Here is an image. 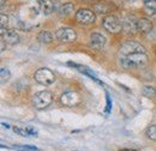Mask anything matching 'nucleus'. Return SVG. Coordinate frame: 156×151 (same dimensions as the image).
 Returning <instances> with one entry per match:
<instances>
[{
    "mask_svg": "<svg viewBox=\"0 0 156 151\" xmlns=\"http://www.w3.org/2000/svg\"><path fill=\"white\" fill-rule=\"evenodd\" d=\"M119 62L124 68H140L147 65L148 57L145 53H135L126 57H120Z\"/></svg>",
    "mask_w": 156,
    "mask_h": 151,
    "instance_id": "nucleus-1",
    "label": "nucleus"
},
{
    "mask_svg": "<svg viewBox=\"0 0 156 151\" xmlns=\"http://www.w3.org/2000/svg\"><path fill=\"white\" fill-rule=\"evenodd\" d=\"M52 101H53V95L47 90L36 93L33 97V104L36 109H44L52 103Z\"/></svg>",
    "mask_w": 156,
    "mask_h": 151,
    "instance_id": "nucleus-2",
    "label": "nucleus"
},
{
    "mask_svg": "<svg viewBox=\"0 0 156 151\" xmlns=\"http://www.w3.org/2000/svg\"><path fill=\"white\" fill-rule=\"evenodd\" d=\"M102 25L103 28L108 31V33H112V34H118L121 31L122 29V23L119 20L117 16L114 15H108L106 16L103 20H102Z\"/></svg>",
    "mask_w": 156,
    "mask_h": 151,
    "instance_id": "nucleus-3",
    "label": "nucleus"
},
{
    "mask_svg": "<svg viewBox=\"0 0 156 151\" xmlns=\"http://www.w3.org/2000/svg\"><path fill=\"white\" fill-rule=\"evenodd\" d=\"M34 78H35V80H36L37 83L47 86V85H51V84L54 83V80H55V75H54L49 68L42 67V68H40V70H37V71L35 72Z\"/></svg>",
    "mask_w": 156,
    "mask_h": 151,
    "instance_id": "nucleus-4",
    "label": "nucleus"
},
{
    "mask_svg": "<svg viewBox=\"0 0 156 151\" xmlns=\"http://www.w3.org/2000/svg\"><path fill=\"white\" fill-rule=\"evenodd\" d=\"M135 53H145V48L140 43L135 42V41H129V42L124 43L119 51L120 57H126V55L135 54Z\"/></svg>",
    "mask_w": 156,
    "mask_h": 151,
    "instance_id": "nucleus-5",
    "label": "nucleus"
},
{
    "mask_svg": "<svg viewBox=\"0 0 156 151\" xmlns=\"http://www.w3.org/2000/svg\"><path fill=\"white\" fill-rule=\"evenodd\" d=\"M57 38H58L60 42L71 43V42H75L76 41L77 34H76V31L72 28L64 26V28H60L58 31H57Z\"/></svg>",
    "mask_w": 156,
    "mask_h": 151,
    "instance_id": "nucleus-6",
    "label": "nucleus"
},
{
    "mask_svg": "<svg viewBox=\"0 0 156 151\" xmlns=\"http://www.w3.org/2000/svg\"><path fill=\"white\" fill-rule=\"evenodd\" d=\"M60 101L66 107H76L80 103V96L78 93H75V91H67L61 95Z\"/></svg>",
    "mask_w": 156,
    "mask_h": 151,
    "instance_id": "nucleus-7",
    "label": "nucleus"
},
{
    "mask_svg": "<svg viewBox=\"0 0 156 151\" xmlns=\"http://www.w3.org/2000/svg\"><path fill=\"white\" fill-rule=\"evenodd\" d=\"M76 19H77L78 23L80 24H84V25H88V24H91L95 22V15L93 11L88 10V9H80L79 11H77L76 13Z\"/></svg>",
    "mask_w": 156,
    "mask_h": 151,
    "instance_id": "nucleus-8",
    "label": "nucleus"
},
{
    "mask_svg": "<svg viewBox=\"0 0 156 151\" xmlns=\"http://www.w3.org/2000/svg\"><path fill=\"white\" fill-rule=\"evenodd\" d=\"M1 36H2V41L9 43V44H17L20 42V35L17 34L16 30L12 29H1Z\"/></svg>",
    "mask_w": 156,
    "mask_h": 151,
    "instance_id": "nucleus-9",
    "label": "nucleus"
},
{
    "mask_svg": "<svg viewBox=\"0 0 156 151\" xmlns=\"http://www.w3.org/2000/svg\"><path fill=\"white\" fill-rule=\"evenodd\" d=\"M106 44V37L98 33H93L90 35V47L94 49H101Z\"/></svg>",
    "mask_w": 156,
    "mask_h": 151,
    "instance_id": "nucleus-10",
    "label": "nucleus"
},
{
    "mask_svg": "<svg viewBox=\"0 0 156 151\" xmlns=\"http://www.w3.org/2000/svg\"><path fill=\"white\" fill-rule=\"evenodd\" d=\"M122 30L127 34H135L137 30V20H135L133 17L127 16L122 20Z\"/></svg>",
    "mask_w": 156,
    "mask_h": 151,
    "instance_id": "nucleus-11",
    "label": "nucleus"
},
{
    "mask_svg": "<svg viewBox=\"0 0 156 151\" xmlns=\"http://www.w3.org/2000/svg\"><path fill=\"white\" fill-rule=\"evenodd\" d=\"M137 30L140 33V34H148L153 30V23L151 20H149L148 18H139L137 20Z\"/></svg>",
    "mask_w": 156,
    "mask_h": 151,
    "instance_id": "nucleus-12",
    "label": "nucleus"
},
{
    "mask_svg": "<svg viewBox=\"0 0 156 151\" xmlns=\"http://www.w3.org/2000/svg\"><path fill=\"white\" fill-rule=\"evenodd\" d=\"M39 5L43 15L48 16L54 11V2L52 0H40Z\"/></svg>",
    "mask_w": 156,
    "mask_h": 151,
    "instance_id": "nucleus-13",
    "label": "nucleus"
},
{
    "mask_svg": "<svg viewBox=\"0 0 156 151\" xmlns=\"http://www.w3.org/2000/svg\"><path fill=\"white\" fill-rule=\"evenodd\" d=\"M37 40L43 44H49L51 42H53V35L48 30H42L37 35Z\"/></svg>",
    "mask_w": 156,
    "mask_h": 151,
    "instance_id": "nucleus-14",
    "label": "nucleus"
},
{
    "mask_svg": "<svg viewBox=\"0 0 156 151\" xmlns=\"http://www.w3.org/2000/svg\"><path fill=\"white\" fill-rule=\"evenodd\" d=\"M73 11H75V5H73L72 2H66V4H64V5L60 6V9H59V15L64 17V16L71 15Z\"/></svg>",
    "mask_w": 156,
    "mask_h": 151,
    "instance_id": "nucleus-15",
    "label": "nucleus"
},
{
    "mask_svg": "<svg viewBox=\"0 0 156 151\" xmlns=\"http://www.w3.org/2000/svg\"><path fill=\"white\" fill-rule=\"evenodd\" d=\"M94 10L100 15H106V13L111 12V6L108 4H106V2H103V1H100L98 4H95Z\"/></svg>",
    "mask_w": 156,
    "mask_h": 151,
    "instance_id": "nucleus-16",
    "label": "nucleus"
},
{
    "mask_svg": "<svg viewBox=\"0 0 156 151\" xmlns=\"http://www.w3.org/2000/svg\"><path fill=\"white\" fill-rule=\"evenodd\" d=\"M144 1V6L148 13L150 15H155L156 13V0H143Z\"/></svg>",
    "mask_w": 156,
    "mask_h": 151,
    "instance_id": "nucleus-17",
    "label": "nucleus"
},
{
    "mask_svg": "<svg viewBox=\"0 0 156 151\" xmlns=\"http://www.w3.org/2000/svg\"><path fill=\"white\" fill-rule=\"evenodd\" d=\"M147 135H148V138H149V139L155 140L156 142V125L150 126V127L147 130Z\"/></svg>",
    "mask_w": 156,
    "mask_h": 151,
    "instance_id": "nucleus-18",
    "label": "nucleus"
},
{
    "mask_svg": "<svg viewBox=\"0 0 156 151\" xmlns=\"http://www.w3.org/2000/svg\"><path fill=\"white\" fill-rule=\"evenodd\" d=\"M10 77H11L10 71H9L7 68L2 67V68H1V83H5L6 80H9V79H10Z\"/></svg>",
    "mask_w": 156,
    "mask_h": 151,
    "instance_id": "nucleus-19",
    "label": "nucleus"
},
{
    "mask_svg": "<svg viewBox=\"0 0 156 151\" xmlns=\"http://www.w3.org/2000/svg\"><path fill=\"white\" fill-rule=\"evenodd\" d=\"M13 131L17 133V134L22 135V137H29V135H30L27 128H22V127H13Z\"/></svg>",
    "mask_w": 156,
    "mask_h": 151,
    "instance_id": "nucleus-20",
    "label": "nucleus"
},
{
    "mask_svg": "<svg viewBox=\"0 0 156 151\" xmlns=\"http://www.w3.org/2000/svg\"><path fill=\"white\" fill-rule=\"evenodd\" d=\"M16 149L20 151H39L37 148L31 146V145H20V146H16Z\"/></svg>",
    "mask_w": 156,
    "mask_h": 151,
    "instance_id": "nucleus-21",
    "label": "nucleus"
},
{
    "mask_svg": "<svg viewBox=\"0 0 156 151\" xmlns=\"http://www.w3.org/2000/svg\"><path fill=\"white\" fill-rule=\"evenodd\" d=\"M1 22H0V25H1V29H5V26L7 25V16H5V15H1Z\"/></svg>",
    "mask_w": 156,
    "mask_h": 151,
    "instance_id": "nucleus-22",
    "label": "nucleus"
},
{
    "mask_svg": "<svg viewBox=\"0 0 156 151\" xmlns=\"http://www.w3.org/2000/svg\"><path fill=\"white\" fill-rule=\"evenodd\" d=\"M111 108H112V102H111V97H109V95L107 94V109H106V112H107V113H109V112H111Z\"/></svg>",
    "mask_w": 156,
    "mask_h": 151,
    "instance_id": "nucleus-23",
    "label": "nucleus"
},
{
    "mask_svg": "<svg viewBox=\"0 0 156 151\" xmlns=\"http://www.w3.org/2000/svg\"><path fill=\"white\" fill-rule=\"evenodd\" d=\"M2 126H4V127H6V128H9V127H10V126H9L7 124H5V122H2Z\"/></svg>",
    "mask_w": 156,
    "mask_h": 151,
    "instance_id": "nucleus-24",
    "label": "nucleus"
},
{
    "mask_svg": "<svg viewBox=\"0 0 156 151\" xmlns=\"http://www.w3.org/2000/svg\"><path fill=\"white\" fill-rule=\"evenodd\" d=\"M0 4H1V6H2V5L5 4V0H1V1H0Z\"/></svg>",
    "mask_w": 156,
    "mask_h": 151,
    "instance_id": "nucleus-25",
    "label": "nucleus"
},
{
    "mask_svg": "<svg viewBox=\"0 0 156 151\" xmlns=\"http://www.w3.org/2000/svg\"><path fill=\"white\" fill-rule=\"evenodd\" d=\"M84 1H88L89 2V1H94V0H84Z\"/></svg>",
    "mask_w": 156,
    "mask_h": 151,
    "instance_id": "nucleus-26",
    "label": "nucleus"
},
{
    "mask_svg": "<svg viewBox=\"0 0 156 151\" xmlns=\"http://www.w3.org/2000/svg\"><path fill=\"white\" fill-rule=\"evenodd\" d=\"M155 97H156V90H155Z\"/></svg>",
    "mask_w": 156,
    "mask_h": 151,
    "instance_id": "nucleus-27",
    "label": "nucleus"
}]
</instances>
